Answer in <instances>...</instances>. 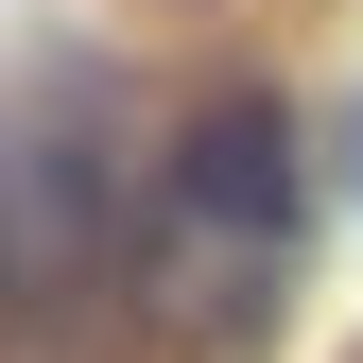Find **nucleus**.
Returning a JSON list of instances; mask_svg holds the SVG:
<instances>
[{"label": "nucleus", "mask_w": 363, "mask_h": 363, "mask_svg": "<svg viewBox=\"0 0 363 363\" xmlns=\"http://www.w3.org/2000/svg\"><path fill=\"white\" fill-rule=\"evenodd\" d=\"M294 225H311L294 104H277V86H208V104L173 121V156H156V208H139V311H156L173 346L259 329V294H277Z\"/></svg>", "instance_id": "nucleus-1"}, {"label": "nucleus", "mask_w": 363, "mask_h": 363, "mask_svg": "<svg viewBox=\"0 0 363 363\" xmlns=\"http://www.w3.org/2000/svg\"><path fill=\"white\" fill-rule=\"evenodd\" d=\"M104 277H139V225H121V156L86 104L0 121V329H52Z\"/></svg>", "instance_id": "nucleus-2"}]
</instances>
